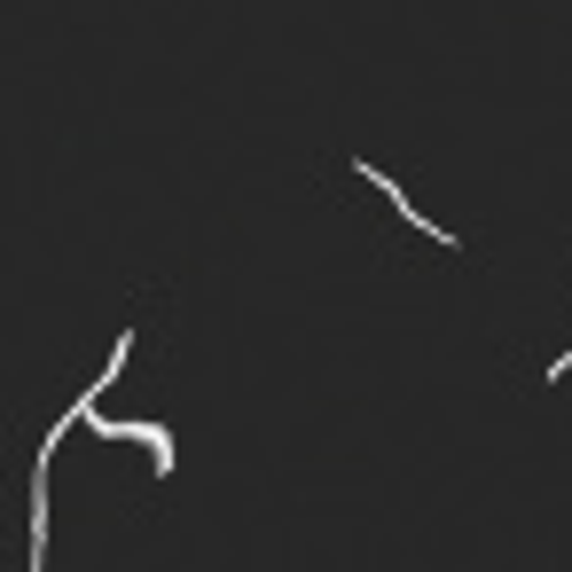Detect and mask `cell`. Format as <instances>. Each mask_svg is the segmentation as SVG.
I'll return each mask as SVG.
<instances>
[{
	"instance_id": "obj_1",
	"label": "cell",
	"mask_w": 572,
	"mask_h": 572,
	"mask_svg": "<svg viewBox=\"0 0 572 572\" xmlns=\"http://www.w3.org/2000/svg\"><path fill=\"white\" fill-rule=\"evenodd\" d=\"M564 369H572V346H564V353H557V361H549V377H564Z\"/></svg>"
}]
</instances>
